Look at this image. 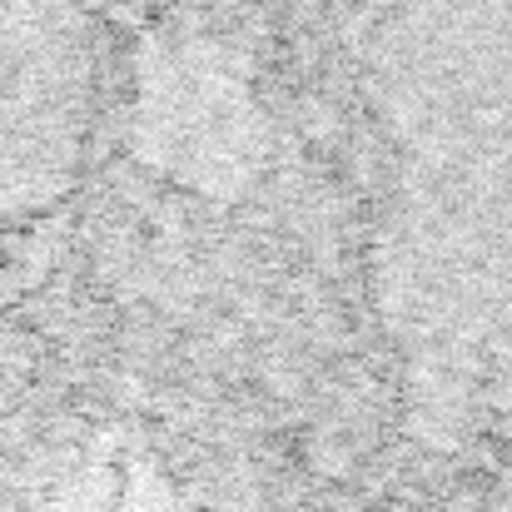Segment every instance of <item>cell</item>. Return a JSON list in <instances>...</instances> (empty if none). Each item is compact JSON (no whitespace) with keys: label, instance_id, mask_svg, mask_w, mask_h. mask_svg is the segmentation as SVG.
I'll return each mask as SVG.
<instances>
[{"label":"cell","instance_id":"obj_1","mask_svg":"<svg viewBox=\"0 0 512 512\" xmlns=\"http://www.w3.org/2000/svg\"><path fill=\"white\" fill-rule=\"evenodd\" d=\"M35 75H40V10L35 0H0V214L30 204L35 170Z\"/></svg>","mask_w":512,"mask_h":512}]
</instances>
